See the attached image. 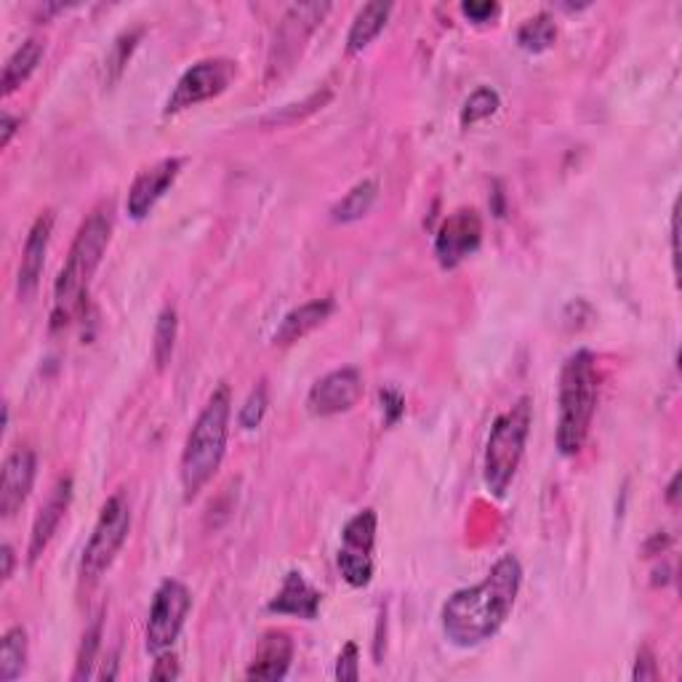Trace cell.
Here are the masks:
<instances>
[{"mask_svg":"<svg viewBox=\"0 0 682 682\" xmlns=\"http://www.w3.org/2000/svg\"><path fill=\"white\" fill-rule=\"evenodd\" d=\"M499 107H501L499 93L493 89H488V86H483V89H478L470 99H467L464 110H461V126L467 129V126L480 123V120L491 118L493 112L499 110Z\"/></svg>","mask_w":682,"mask_h":682,"instance_id":"cell-27","label":"cell"},{"mask_svg":"<svg viewBox=\"0 0 682 682\" xmlns=\"http://www.w3.org/2000/svg\"><path fill=\"white\" fill-rule=\"evenodd\" d=\"M19 126H22V120L13 118L11 112H3V120H0V147H3V150L11 144L13 133L19 131Z\"/></svg>","mask_w":682,"mask_h":682,"instance_id":"cell-35","label":"cell"},{"mask_svg":"<svg viewBox=\"0 0 682 682\" xmlns=\"http://www.w3.org/2000/svg\"><path fill=\"white\" fill-rule=\"evenodd\" d=\"M291 661H293V643L289 634L267 632L264 638L259 640V648L257 653H253L251 666L245 670V678L278 682L289 674Z\"/></svg>","mask_w":682,"mask_h":682,"instance_id":"cell-17","label":"cell"},{"mask_svg":"<svg viewBox=\"0 0 682 682\" xmlns=\"http://www.w3.org/2000/svg\"><path fill=\"white\" fill-rule=\"evenodd\" d=\"M333 312V299H312L297 310H291L283 318V323L275 331V344L278 347H291L297 341H302L307 333H312L318 325H323Z\"/></svg>","mask_w":682,"mask_h":682,"instance_id":"cell-19","label":"cell"},{"mask_svg":"<svg viewBox=\"0 0 682 682\" xmlns=\"http://www.w3.org/2000/svg\"><path fill=\"white\" fill-rule=\"evenodd\" d=\"M381 400H384L387 411H390V417H387V421H398L400 413H403V400H400V394H394L392 390L381 392Z\"/></svg>","mask_w":682,"mask_h":682,"instance_id":"cell-36","label":"cell"},{"mask_svg":"<svg viewBox=\"0 0 682 682\" xmlns=\"http://www.w3.org/2000/svg\"><path fill=\"white\" fill-rule=\"evenodd\" d=\"M554 40H558V24H554L550 13H536L518 30V43L531 53L552 49Z\"/></svg>","mask_w":682,"mask_h":682,"instance_id":"cell-24","label":"cell"},{"mask_svg":"<svg viewBox=\"0 0 682 682\" xmlns=\"http://www.w3.org/2000/svg\"><path fill=\"white\" fill-rule=\"evenodd\" d=\"M38 459L30 445H19L3 461V480H0V514L11 520L24 507L36 483Z\"/></svg>","mask_w":682,"mask_h":682,"instance_id":"cell-14","label":"cell"},{"mask_svg":"<svg viewBox=\"0 0 682 682\" xmlns=\"http://www.w3.org/2000/svg\"><path fill=\"white\" fill-rule=\"evenodd\" d=\"M182 166L184 158H163L158 160V163L147 166V169L139 171L129 190V200H126L129 217L137 219V222L150 217V211L156 209L158 200L169 192V187L173 182H177Z\"/></svg>","mask_w":682,"mask_h":682,"instance_id":"cell-13","label":"cell"},{"mask_svg":"<svg viewBox=\"0 0 682 682\" xmlns=\"http://www.w3.org/2000/svg\"><path fill=\"white\" fill-rule=\"evenodd\" d=\"M129 531H131L129 501L120 497V493H116V497L104 501L97 525H93L89 544H86L83 550V558H80V581H83V584L91 586L104 576L107 568L116 563L118 552L123 550L126 539H129Z\"/></svg>","mask_w":682,"mask_h":682,"instance_id":"cell-6","label":"cell"},{"mask_svg":"<svg viewBox=\"0 0 682 682\" xmlns=\"http://www.w3.org/2000/svg\"><path fill=\"white\" fill-rule=\"evenodd\" d=\"M112 224H116V209H112V200H104L78 227V235L72 240L64 267L59 270L57 283H53V329H62V325L70 323L83 307L91 280L97 275L99 264H102L107 245H110Z\"/></svg>","mask_w":682,"mask_h":682,"instance_id":"cell-2","label":"cell"},{"mask_svg":"<svg viewBox=\"0 0 682 682\" xmlns=\"http://www.w3.org/2000/svg\"><path fill=\"white\" fill-rule=\"evenodd\" d=\"M360 398H363V377L358 368H339L312 384L307 405L315 417H337V413L352 411Z\"/></svg>","mask_w":682,"mask_h":682,"instance_id":"cell-12","label":"cell"},{"mask_svg":"<svg viewBox=\"0 0 682 682\" xmlns=\"http://www.w3.org/2000/svg\"><path fill=\"white\" fill-rule=\"evenodd\" d=\"M102 648V616H93L91 626L86 630L83 640H80V651L76 661V672H72V680H89L93 672V664H97V653Z\"/></svg>","mask_w":682,"mask_h":682,"instance_id":"cell-26","label":"cell"},{"mask_svg":"<svg viewBox=\"0 0 682 682\" xmlns=\"http://www.w3.org/2000/svg\"><path fill=\"white\" fill-rule=\"evenodd\" d=\"M499 3H491V0H467L461 3V13L474 24H488L499 17Z\"/></svg>","mask_w":682,"mask_h":682,"instance_id":"cell-32","label":"cell"},{"mask_svg":"<svg viewBox=\"0 0 682 682\" xmlns=\"http://www.w3.org/2000/svg\"><path fill=\"white\" fill-rule=\"evenodd\" d=\"M0 560H3V571H0V576H3V581H9L13 576V565H17V554H13L11 544H3V550H0Z\"/></svg>","mask_w":682,"mask_h":682,"instance_id":"cell-37","label":"cell"},{"mask_svg":"<svg viewBox=\"0 0 682 682\" xmlns=\"http://www.w3.org/2000/svg\"><path fill=\"white\" fill-rule=\"evenodd\" d=\"M392 13V3H365L363 9L354 13L350 32H347V53H358L373 43L387 27V19Z\"/></svg>","mask_w":682,"mask_h":682,"instance_id":"cell-20","label":"cell"},{"mask_svg":"<svg viewBox=\"0 0 682 682\" xmlns=\"http://www.w3.org/2000/svg\"><path fill=\"white\" fill-rule=\"evenodd\" d=\"M177 331H179L177 310H173V307H166V310L158 315L156 337H152V358H156L158 371H163V368L171 363L173 344H177Z\"/></svg>","mask_w":682,"mask_h":682,"instance_id":"cell-25","label":"cell"},{"mask_svg":"<svg viewBox=\"0 0 682 682\" xmlns=\"http://www.w3.org/2000/svg\"><path fill=\"white\" fill-rule=\"evenodd\" d=\"M238 76V64L232 59H203V62L192 64L190 70L179 78L177 89L166 102V116H177V112L190 110L200 102L219 97L230 89V83Z\"/></svg>","mask_w":682,"mask_h":682,"instance_id":"cell-9","label":"cell"},{"mask_svg":"<svg viewBox=\"0 0 682 682\" xmlns=\"http://www.w3.org/2000/svg\"><path fill=\"white\" fill-rule=\"evenodd\" d=\"M329 11L331 3H293L285 9L283 19L278 22L275 40H272L267 78H283L297 64V59L304 51V43L318 30V24L323 22Z\"/></svg>","mask_w":682,"mask_h":682,"instance_id":"cell-7","label":"cell"},{"mask_svg":"<svg viewBox=\"0 0 682 682\" xmlns=\"http://www.w3.org/2000/svg\"><path fill=\"white\" fill-rule=\"evenodd\" d=\"M72 501V478H59L57 485L51 488L49 499L43 501L40 512L36 514V523L30 531V546H27V563L36 565L43 552L49 550L53 533L59 531V523L64 520Z\"/></svg>","mask_w":682,"mask_h":682,"instance_id":"cell-15","label":"cell"},{"mask_svg":"<svg viewBox=\"0 0 682 682\" xmlns=\"http://www.w3.org/2000/svg\"><path fill=\"white\" fill-rule=\"evenodd\" d=\"M179 674H182V670H179L177 656H173L171 651L158 653V656H156V664H152L150 678H152V680H166V682H171V680H177Z\"/></svg>","mask_w":682,"mask_h":682,"instance_id":"cell-33","label":"cell"},{"mask_svg":"<svg viewBox=\"0 0 682 682\" xmlns=\"http://www.w3.org/2000/svg\"><path fill=\"white\" fill-rule=\"evenodd\" d=\"M267 403H270V400H267V381H259L249 394V400H245V405L240 408V427H243V430H257L267 413Z\"/></svg>","mask_w":682,"mask_h":682,"instance_id":"cell-30","label":"cell"},{"mask_svg":"<svg viewBox=\"0 0 682 682\" xmlns=\"http://www.w3.org/2000/svg\"><path fill=\"white\" fill-rule=\"evenodd\" d=\"M483 243V219L474 209H459L440 224L434 238V257L445 270H453L470 259Z\"/></svg>","mask_w":682,"mask_h":682,"instance_id":"cell-11","label":"cell"},{"mask_svg":"<svg viewBox=\"0 0 682 682\" xmlns=\"http://www.w3.org/2000/svg\"><path fill=\"white\" fill-rule=\"evenodd\" d=\"M139 36H142V30H131V32H123V36L116 40L110 57H107V80H110V83H116V80L120 78V72H123V67L129 64V57H131V51L137 49Z\"/></svg>","mask_w":682,"mask_h":682,"instance_id":"cell-29","label":"cell"},{"mask_svg":"<svg viewBox=\"0 0 682 682\" xmlns=\"http://www.w3.org/2000/svg\"><path fill=\"white\" fill-rule=\"evenodd\" d=\"M678 483H680V474H674L672 483H670V491H666V501H670V504L678 501Z\"/></svg>","mask_w":682,"mask_h":682,"instance_id":"cell-38","label":"cell"},{"mask_svg":"<svg viewBox=\"0 0 682 682\" xmlns=\"http://www.w3.org/2000/svg\"><path fill=\"white\" fill-rule=\"evenodd\" d=\"M331 99V91H318L312 93V97H307L304 102L299 104H285L283 110L278 112H270L262 123L264 126H289V123H297V120H302L304 116H310V112H315L318 107H323L325 102Z\"/></svg>","mask_w":682,"mask_h":682,"instance_id":"cell-28","label":"cell"},{"mask_svg":"<svg viewBox=\"0 0 682 682\" xmlns=\"http://www.w3.org/2000/svg\"><path fill=\"white\" fill-rule=\"evenodd\" d=\"M190 608H192V594L182 581L166 579L163 584L158 586L144 630V648L152 653V656H158V653L163 651H171V645L177 643L179 634H182L187 616H190Z\"/></svg>","mask_w":682,"mask_h":682,"instance_id":"cell-8","label":"cell"},{"mask_svg":"<svg viewBox=\"0 0 682 682\" xmlns=\"http://www.w3.org/2000/svg\"><path fill=\"white\" fill-rule=\"evenodd\" d=\"M43 53H46V43L38 38L24 40V43L11 53L9 62H6V70H3V83H0L3 86V97H11L19 86L27 83V78L38 70Z\"/></svg>","mask_w":682,"mask_h":682,"instance_id":"cell-21","label":"cell"},{"mask_svg":"<svg viewBox=\"0 0 682 682\" xmlns=\"http://www.w3.org/2000/svg\"><path fill=\"white\" fill-rule=\"evenodd\" d=\"M523 584V565L514 554H504L493 563L480 584L453 592L443 605L445 638L457 648H478L491 640L510 619Z\"/></svg>","mask_w":682,"mask_h":682,"instance_id":"cell-1","label":"cell"},{"mask_svg":"<svg viewBox=\"0 0 682 682\" xmlns=\"http://www.w3.org/2000/svg\"><path fill=\"white\" fill-rule=\"evenodd\" d=\"M634 680H656L659 678V670H656V659H653L651 648H640L638 653V661H634Z\"/></svg>","mask_w":682,"mask_h":682,"instance_id":"cell-34","label":"cell"},{"mask_svg":"<svg viewBox=\"0 0 682 682\" xmlns=\"http://www.w3.org/2000/svg\"><path fill=\"white\" fill-rule=\"evenodd\" d=\"M230 417L232 394L230 387L222 384L213 390L209 403L203 405L200 417L192 424L182 451V491L184 501H192L211 483L213 474L222 467L230 440Z\"/></svg>","mask_w":682,"mask_h":682,"instance_id":"cell-3","label":"cell"},{"mask_svg":"<svg viewBox=\"0 0 682 682\" xmlns=\"http://www.w3.org/2000/svg\"><path fill=\"white\" fill-rule=\"evenodd\" d=\"M533 403L531 398H520L510 411H504L493 421L491 434L485 443L483 480L488 491L497 499H504L510 491L520 461H523L528 434H531Z\"/></svg>","mask_w":682,"mask_h":682,"instance_id":"cell-5","label":"cell"},{"mask_svg":"<svg viewBox=\"0 0 682 682\" xmlns=\"http://www.w3.org/2000/svg\"><path fill=\"white\" fill-rule=\"evenodd\" d=\"M337 680L347 682H358L360 680V651L354 643H347L341 648L339 659H337Z\"/></svg>","mask_w":682,"mask_h":682,"instance_id":"cell-31","label":"cell"},{"mask_svg":"<svg viewBox=\"0 0 682 682\" xmlns=\"http://www.w3.org/2000/svg\"><path fill=\"white\" fill-rule=\"evenodd\" d=\"M320 600H323V594H320L318 590H312V586L304 581L302 573L291 571L289 576L283 579L280 592L270 600L267 611L280 613V616H299V619L312 621L320 611Z\"/></svg>","mask_w":682,"mask_h":682,"instance_id":"cell-18","label":"cell"},{"mask_svg":"<svg viewBox=\"0 0 682 682\" xmlns=\"http://www.w3.org/2000/svg\"><path fill=\"white\" fill-rule=\"evenodd\" d=\"M377 192H379L377 182H373V179H363V182L354 184L352 190L333 205L331 219L341 224L358 222V219H363L365 213L373 209V203H377Z\"/></svg>","mask_w":682,"mask_h":682,"instance_id":"cell-22","label":"cell"},{"mask_svg":"<svg viewBox=\"0 0 682 682\" xmlns=\"http://www.w3.org/2000/svg\"><path fill=\"white\" fill-rule=\"evenodd\" d=\"M27 653H30L27 630L24 626H11L3 634V643H0V680L11 682L22 678L27 670Z\"/></svg>","mask_w":682,"mask_h":682,"instance_id":"cell-23","label":"cell"},{"mask_svg":"<svg viewBox=\"0 0 682 682\" xmlns=\"http://www.w3.org/2000/svg\"><path fill=\"white\" fill-rule=\"evenodd\" d=\"M53 232V211H43L36 219V224L30 227V235L24 240L22 262H19V275H17V291L19 299H30L38 291L40 275H43L46 253H49Z\"/></svg>","mask_w":682,"mask_h":682,"instance_id":"cell-16","label":"cell"},{"mask_svg":"<svg viewBox=\"0 0 682 682\" xmlns=\"http://www.w3.org/2000/svg\"><path fill=\"white\" fill-rule=\"evenodd\" d=\"M377 512H358L341 533L339 571L350 586H368L373 579V546H377Z\"/></svg>","mask_w":682,"mask_h":682,"instance_id":"cell-10","label":"cell"},{"mask_svg":"<svg viewBox=\"0 0 682 682\" xmlns=\"http://www.w3.org/2000/svg\"><path fill=\"white\" fill-rule=\"evenodd\" d=\"M600 394V373L598 360L590 350L573 352L560 371V392H558V443L563 457H576L590 438V427L598 411Z\"/></svg>","mask_w":682,"mask_h":682,"instance_id":"cell-4","label":"cell"}]
</instances>
